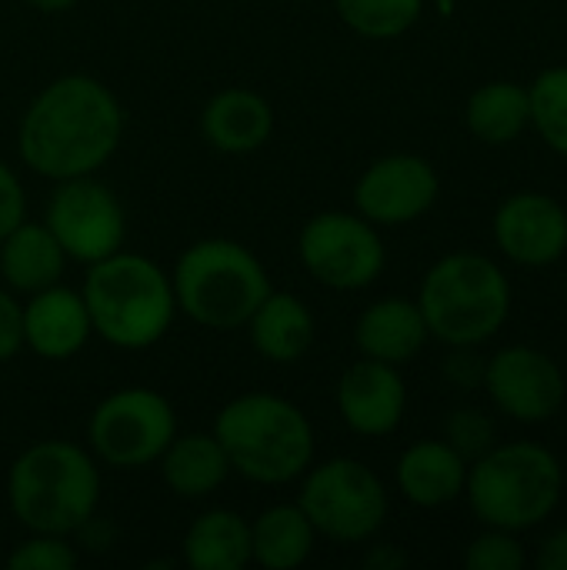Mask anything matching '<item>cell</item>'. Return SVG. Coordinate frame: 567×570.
Listing matches in <instances>:
<instances>
[{
  "mask_svg": "<svg viewBox=\"0 0 567 570\" xmlns=\"http://www.w3.org/2000/svg\"><path fill=\"white\" fill-rule=\"evenodd\" d=\"M244 327L254 351L271 364H297L317 334L311 307L291 291H271Z\"/></svg>",
  "mask_w": 567,
  "mask_h": 570,
  "instance_id": "cell-20",
  "label": "cell"
},
{
  "mask_svg": "<svg viewBox=\"0 0 567 570\" xmlns=\"http://www.w3.org/2000/svg\"><path fill=\"white\" fill-rule=\"evenodd\" d=\"M23 347V314L13 291L0 284V364L13 361Z\"/></svg>",
  "mask_w": 567,
  "mask_h": 570,
  "instance_id": "cell-32",
  "label": "cell"
},
{
  "mask_svg": "<svg viewBox=\"0 0 567 570\" xmlns=\"http://www.w3.org/2000/svg\"><path fill=\"white\" fill-rule=\"evenodd\" d=\"M528 104H531V127L538 137L567 157V63H555L541 70L528 83Z\"/></svg>",
  "mask_w": 567,
  "mask_h": 570,
  "instance_id": "cell-27",
  "label": "cell"
},
{
  "mask_svg": "<svg viewBox=\"0 0 567 570\" xmlns=\"http://www.w3.org/2000/svg\"><path fill=\"white\" fill-rule=\"evenodd\" d=\"M214 438L221 441L231 474L251 484H291L314 464V428L307 414L281 397L251 391L227 401L214 421Z\"/></svg>",
  "mask_w": 567,
  "mask_h": 570,
  "instance_id": "cell-3",
  "label": "cell"
},
{
  "mask_svg": "<svg viewBox=\"0 0 567 570\" xmlns=\"http://www.w3.org/2000/svg\"><path fill=\"white\" fill-rule=\"evenodd\" d=\"M7 501L30 534L74 538L100 508V464L74 441H37L13 458Z\"/></svg>",
  "mask_w": 567,
  "mask_h": 570,
  "instance_id": "cell-2",
  "label": "cell"
},
{
  "mask_svg": "<svg viewBox=\"0 0 567 570\" xmlns=\"http://www.w3.org/2000/svg\"><path fill=\"white\" fill-rule=\"evenodd\" d=\"M184 564L194 570H241L251 564V521L231 508L204 511L180 541Z\"/></svg>",
  "mask_w": 567,
  "mask_h": 570,
  "instance_id": "cell-23",
  "label": "cell"
},
{
  "mask_svg": "<svg viewBox=\"0 0 567 570\" xmlns=\"http://www.w3.org/2000/svg\"><path fill=\"white\" fill-rule=\"evenodd\" d=\"M338 17L364 40H398L424 13V0H334Z\"/></svg>",
  "mask_w": 567,
  "mask_h": 570,
  "instance_id": "cell-26",
  "label": "cell"
},
{
  "mask_svg": "<svg viewBox=\"0 0 567 570\" xmlns=\"http://www.w3.org/2000/svg\"><path fill=\"white\" fill-rule=\"evenodd\" d=\"M338 414L358 438H388L408 411V387L394 364L371 357L354 361L338 381Z\"/></svg>",
  "mask_w": 567,
  "mask_h": 570,
  "instance_id": "cell-15",
  "label": "cell"
},
{
  "mask_svg": "<svg viewBox=\"0 0 567 570\" xmlns=\"http://www.w3.org/2000/svg\"><path fill=\"white\" fill-rule=\"evenodd\" d=\"M394 481L408 504L434 511L465 494L468 461L448 441H418L398 458Z\"/></svg>",
  "mask_w": 567,
  "mask_h": 570,
  "instance_id": "cell-19",
  "label": "cell"
},
{
  "mask_svg": "<svg viewBox=\"0 0 567 570\" xmlns=\"http://www.w3.org/2000/svg\"><path fill=\"white\" fill-rule=\"evenodd\" d=\"M177 314L207 331H241L271 294V277L257 254L227 237L190 244L170 274Z\"/></svg>",
  "mask_w": 567,
  "mask_h": 570,
  "instance_id": "cell-7",
  "label": "cell"
},
{
  "mask_svg": "<svg viewBox=\"0 0 567 570\" xmlns=\"http://www.w3.org/2000/svg\"><path fill=\"white\" fill-rule=\"evenodd\" d=\"M301 511L317 538L334 544H368L388 521L391 498L384 481L354 458H331L301 474Z\"/></svg>",
  "mask_w": 567,
  "mask_h": 570,
  "instance_id": "cell-8",
  "label": "cell"
},
{
  "mask_svg": "<svg viewBox=\"0 0 567 570\" xmlns=\"http://www.w3.org/2000/svg\"><path fill=\"white\" fill-rule=\"evenodd\" d=\"M27 7H33V10H40V13H63V10H70L77 0H23Z\"/></svg>",
  "mask_w": 567,
  "mask_h": 570,
  "instance_id": "cell-36",
  "label": "cell"
},
{
  "mask_svg": "<svg viewBox=\"0 0 567 570\" xmlns=\"http://www.w3.org/2000/svg\"><path fill=\"white\" fill-rule=\"evenodd\" d=\"M565 471L555 451L535 441L495 444L468 464L465 498L485 528L531 531L541 528L561 504Z\"/></svg>",
  "mask_w": 567,
  "mask_h": 570,
  "instance_id": "cell-5",
  "label": "cell"
},
{
  "mask_svg": "<svg viewBox=\"0 0 567 570\" xmlns=\"http://www.w3.org/2000/svg\"><path fill=\"white\" fill-rule=\"evenodd\" d=\"M491 404L518 424L551 421L567 397V381L561 367L538 347L511 344L488 357L485 381Z\"/></svg>",
  "mask_w": 567,
  "mask_h": 570,
  "instance_id": "cell-12",
  "label": "cell"
},
{
  "mask_svg": "<svg viewBox=\"0 0 567 570\" xmlns=\"http://www.w3.org/2000/svg\"><path fill=\"white\" fill-rule=\"evenodd\" d=\"M565 297H567V284H565Z\"/></svg>",
  "mask_w": 567,
  "mask_h": 570,
  "instance_id": "cell-37",
  "label": "cell"
},
{
  "mask_svg": "<svg viewBox=\"0 0 567 570\" xmlns=\"http://www.w3.org/2000/svg\"><path fill=\"white\" fill-rule=\"evenodd\" d=\"M94 337L120 351H147L170 331L177 297L170 274L150 257L117 250L87 267L80 291Z\"/></svg>",
  "mask_w": 567,
  "mask_h": 570,
  "instance_id": "cell-4",
  "label": "cell"
},
{
  "mask_svg": "<svg viewBox=\"0 0 567 570\" xmlns=\"http://www.w3.org/2000/svg\"><path fill=\"white\" fill-rule=\"evenodd\" d=\"M23 314V347H30L43 361H70L94 337L87 304L80 291L63 284L43 287L20 304Z\"/></svg>",
  "mask_w": 567,
  "mask_h": 570,
  "instance_id": "cell-16",
  "label": "cell"
},
{
  "mask_svg": "<svg viewBox=\"0 0 567 570\" xmlns=\"http://www.w3.org/2000/svg\"><path fill=\"white\" fill-rule=\"evenodd\" d=\"M20 220H27V190H23L17 170L7 160H0V240Z\"/></svg>",
  "mask_w": 567,
  "mask_h": 570,
  "instance_id": "cell-31",
  "label": "cell"
},
{
  "mask_svg": "<svg viewBox=\"0 0 567 570\" xmlns=\"http://www.w3.org/2000/svg\"><path fill=\"white\" fill-rule=\"evenodd\" d=\"M468 130L488 147H508L531 127L528 87L518 80H488L481 83L465 107Z\"/></svg>",
  "mask_w": 567,
  "mask_h": 570,
  "instance_id": "cell-25",
  "label": "cell"
},
{
  "mask_svg": "<svg viewBox=\"0 0 567 570\" xmlns=\"http://www.w3.org/2000/svg\"><path fill=\"white\" fill-rule=\"evenodd\" d=\"M297 257L321 287L341 294L371 287L388 264L378 227L358 210L314 214L297 234Z\"/></svg>",
  "mask_w": 567,
  "mask_h": 570,
  "instance_id": "cell-10",
  "label": "cell"
},
{
  "mask_svg": "<svg viewBox=\"0 0 567 570\" xmlns=\"http://www.w3.org/2000/svg\"><path fill=\"white\" fill-rule=\"evenodd\" d=\"M317 544V531L301 504H274L251 521V564L264 570L301 568Z\"/></svg>",
  "mask_w": 567,
  "mask_h": 570,
  "instance_id": "cell-24",
  "label": "cell"
},
{
  "mask_svg": "<svg viewBox=\"0 0 567 570\" xmlns=\"http://www.w3.org/2000/svg\"><path fill=\"white\" fill-rule=\"evenodd\" d=\"M444 441L471 464V461H478L481 454H488L498 444L495 421L481 407H458L444 421Z\"/></svg>",
  "mask_w": 567,
  "mask_h": 570,
  "instance_id": "cell-30",
  "label": "cell"
},
{
  "mask_svg": "<svg viewBox=\"0 0 567 570\" xmlns=\"http://www.w3.org/2000/svg\"><path fill=\"white\" fill-rule=\"evenodd\" d=\"M431 341L424 314L411 297H381L368 304L354 324V344L361 357L404 367Z\"/></svg>",
  "mask_w": 567,
  "mask_h": 570,
  "instance_id": "cell-18",
  "label": "cell"
},
{
  "mask_svg": "<svg viewBox=\"0 0 567 570\" xmlns=\"http://www.w3.org/2000/svg\"><path fill=\"white\" fill-rule=\"evenodd\" d=\"M160 478L180 501H204L211 498L227 478H231V461L221 448V441L204 431L194 434H174L167 451L160 454Z\"/></svg>",
  "mask_w": 567,
  "mask_h": 570,
  "instance_id": "cell-22",
  "label": "cell"
},
{
  "mask_svg": "<svg viewBox=\"0 0 567 570\" xmlns=\"http://www.w3.org/2000/svg\"><path fill=\"white\" fill-rule=\"evenodd\" d=\"M80 561V551L70 538L63 534H30L27 541H20L10 558V570H74Z\"/></svg>",
  "mask_w": 567,
  "mask_h": 570,
  "instance_id": "cell-28",
  "label": "cell"
},
{
  "mask_svg": "<svg viewBox=\"0 0 567 570\" xmlns=\"http://www.w3.org/2000/svg\"><path fill=\"white\" fill-rule=\"evenodd\" d=\"M124 107L107 83L87 73L50 80L17 127L20 160L47 180L97 174L120 147Z\"/></svg>",
  "mask_w": 567,
  "mask_h": 570,
  "instance_id": "cell-1",
  "label": "cell"
},
{
  "mask_svg": "<svg viewBox=\"0 0 567 570\" xmlns=\"http://www.w3.org/2000/svg\"><path fill=\"white\" fill-rule=\"evenodd\" d=\"M174 434V404L150 387H120L107 394L87 421L90 454L110 471H140L157 464Z\"/></svg>",
  "mask_w": 567,
  "mask_h": 570,
  "instance_id": "cell-9",
  "label": "cell"
},
{
  "mask_svg": "<svg viewBox=\"0 0 567 570\" xmlns=\"http://www.w3.org/2000/svg\"><path fill=\"white\" fill-rule=\"evenodd\" d=\"M43 224L57 237L67 261L87 267L124 250L127 240V214L117 194L94 174L57 180L43 210Z\"/></svg>",
  "mask_w": 567,
  "mask_h": 570,
  "instance_id": "cell-11",
  "label": "cell"
},
{
  "mask_svg": "<svg viewBox=\"0 0 567 570\" xmlns=\"http://www.w3.org/2000/svg\"><path fill=\"white\" fill-rule=\"evenodd\" d=\"M491 234L508 261L521 267H551L567 250L565 204L545 190H518L498 204Z\"/></svg>",
  "mask_w": 567,
  "mask_h": 570,
  "instance_id": "cell-14",
  "label": "cell"
},
{
  "mask_svg": "<svg viewBox=\"0 0 567 570\" xmlns=\"http://www.w3.org/2000/svg\"><path fill=\"white\" fill-rule=\"evenodd\" d=\"M67 254L43 220H20L0 240V281L13 294H37L60 284Z\"/></svg>",
  "mask_w": 567,
  "mask_h": 570,
  "instance_id": "cell-21",
  "label": "cell"
},
{
  "mask_svg": "<svg viewBox=\"0 0 567 570\" xmlns=\"http://www.w3.org/2000/svg\"><path fill=\"white\" fill-rule=\"evenodd\" d=\"M525 564H528V554L515 531L485 528L465 548V568L468 570H521Z\"/></svg>",
  "mask_w": 567,
  "mask_h": 570,
  "instance_id": "cell-29",
  "label": "cell"
},
{
  "mask_svg": "<svg viewBox=\"0 0 567 570\" xmlns=\"http://www.w3.org/2000/svg\"><path fill=\"white\" fill-rule=\"evenodd\" d=\"M441 194L434 164L421 154H388L364 167L354 184V207L374 227H404L424 217Z\"/></svg>",
  "mask_w": 567,
  "mask_h": 570,
  "instance_id": "cell-13",
  "label": "cell"
},
{
  "mask_svg": "<svg viewBox=\"0 0 567 570\" xmlns=\"http://www.w3.org/2000/svg\"><path fill=\"white\" fill-rule=\"evenodd\" d=\"M535 568L567 570V528H558V531H551L548 538H541L538 554H535Z\"/></svg>",
  "mask_w": 567,
  "mask_h": 570,
  "instance_id": "cell-34",
  "label": "cell"
},
{
  "mask_svg": "<svg viewBox=\"0 0 567 570\" xmlns=\"http://www.w3.org/2000/svg\"><path fill=\"white\" fill-rule=\"evenodd\" d=\"M411 564V558L401 551V548H394V544H374L371 551H368V558H364V568L371 570H401Z\"/></svg>",
  "mask_w": 567,
  "mask_h": 570,
  "instance_id": "cell-35",
  "label": "cell"
},
{
  "mask_svg": "<svg viewBox=\"0 0 567 570\" xmlns=\"http://www.w3.org/2000/svg\"><path fill=\"white\" fill-rule=\"evenodd\" d=\"M511 281L498 261L454 250L434 261L421 281L418 307L428 334L448 347H481L511 317Z\"/></svg>",
  "mask_w": 567,
  "mask_h": 570,
  "instance_id": "cell-6",
  "label": "cell"
},
{
  "mask_svg": "<svg viewBox=\"0 0 567 570\" xmlns=\"http://www.w3.org/2000/svg\"><path fill=\"white\" fill-rule=\"evenodd\" d=\"M485 357L481 354H475V347H451V354L444 357V377L454 384V387H461V391H475V387H481V381H485Z\"/></svg>",
  "mask_w": 567,
  "mask_h": 570,
  "instance_id": "cell-33",
  "label": "cell"
},
{
  "mask_svg": "<svg viewBox=\"0 0 567 570\" xmlns=\"http://www.w3.org/2000/svg\"><path fill=\"white\" fill-rule=\"evenodd\" d=\"M201 134L221 154H231V157L254 154L274 134V107L257 90L224 87L204 104Z\"/></svg>",
  "mask_w": 567,
  "mask_h": 570,
  "instance_id": "cell-17",
  "label": "cell"
}]
</instances>
